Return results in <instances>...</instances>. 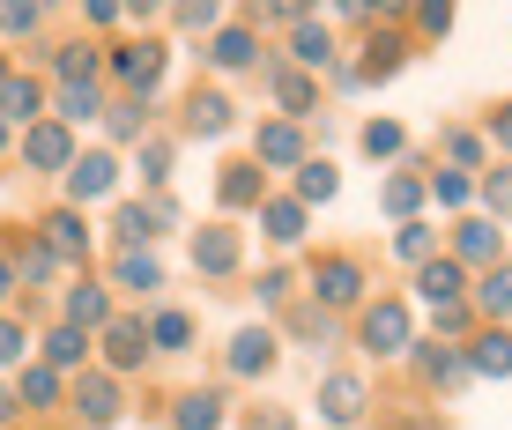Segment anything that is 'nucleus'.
Returning a JSON list of instances; mask_svg holds the SVG:
<instances>
[{
  "mask_svg": "<svg viewBox=\"0 0 512 430\" xmlns=\"http://www.w3.org/2000/svg\"><path fill=\"white\" fill-rule=\"evenodd\" d=\"M164 67H171V45H164V38H119V45H104V75L127 89L134 104H149V97H156Z\"/></svg>",
  "mask_w": 512,
  "mask_h": 430,
  "instance_id": "1",
  "label": "nucleus"
},
{
  "mask_svg": "<svg viewBox=\"0 0 512 430\" xmlns=\"http://www.w3.org/2000/svg\"><path fill=\"white\" fill-rule=\"evenodd\" d=\"M357 342L372 349V356H409V342H416V327H409V304H401V297L364 304V312H357Z\"/></svg>",
  "mask_w": 512,
  "mask_h": 430,
  "instance_id": "2",
  "label": "nucleus"
},
{
  "mask_svg": "<svg viewBox=\"0 0 512 430\" xmlns=\"http://www.w3.org/2000/svg\"><path fill=\"white\" fill-rule=\"evenodd\" d=\"M312 304H320V312H364V260L327 253L312 267Z\"/></svg>",
  "mask_w": 512,
  "mask_h": 430,
  "instance_id": "3",
  "label": "nucleus"
},
{
  "mask_svg": "<svg viewBox=\"0 0 512 430\" xmlns=\"http://www.w3.org/2000/svg\"><path fill=\"white\" fill-rule=\"evenodd\" d=\"M320 423L327 430H357L364 416H372V386H364V371H327L320 379Z\"/></svg>",
  "mask_w": 512,
  "mask_h": 430,
  "instance_id": "4",
  "label": "nucleus"
},
{
  "mask_svg": "<svg viewBox=\"0 0 512 430\" xmlns=\"http://www.w3.org/2000/svg\"><path fill=\"white\" fill-rule=\"evenodd\" d=\"M164 223H179V201H171V193H156V201H119L112 238H119V253H149Z\"/></svg>",
  "mask_w": 512,
  "mask_h": 430,
  "instance_id": "5",
  "label": "nucleus"
},
{
  "mask_svg": "<svg viewBox=\"0 0 512 430\" xmlns=\"http://www.w3.org/2000/svg\"><path fill=\"white\" fill-rule=\"evenodd\" d=\"M67 408H75V416H82V430H112L119 416H127V393H119V379H112V371H82V379H75V393H67Z\"/></svg>",
  "mask_w": 512,
  "mask_h": 430,
  "instance_id": "6",
  "label": "nucleus"
},
{
  "mask_svg": "<svg viewBox=\"0 0 512 430\" xmlns=\"http://www.w3.org/2000/svg\"><path fill=\"white\" fill-rule=\"evenodd\" d=\"M260 75H268L275 112L290 119V127H305V119H312V104H320V82H312V75H297V67H290V60H275V52L260 60Z\"/></svg>",
  "mask_w": 512,
  "mask_h": 430,
  "instance_id": "7",
  "label": "nucleus"
},
{
  "mask_svg": "<svg viewBox=\"0 0 512 430\" xmlns=\"http://www.w3.org/2000/svg\"><path fill=\"white\" fill-rule=\"evenodd\" d=\"M97 349H104V364H97V371H112V379L141 371V364H149V334H141V312H112V327L97 334Z\"/></svg>",
  "mask_w": 512,
  "mask_h": 430,
  "instance_id": "8",
  "label": "nucleus"
},
{
  "mask_svg": "<svg viewBox=\"0 0 512 430\" xmlns=\"http://www.w3.org/2000/svg\"><path fill=\"white\" fill-rule=\"evenodd\" d=\"M245 267V238L231 223H208V230H193V275H208V282H231Z\"/></svg>",
  "mask_w": 512,
  "mask_h": 430,
  "instance_id": "9",
  "label": "nucleus"
},
{
  "mask_svg": "<svg viewBox=\"0 0 512 430\" xmlns=\"http://www.w3.org/2000/svg\"><path fill=\"white\" fill-rule=\"evenodd\" d=\"M201 60L216 67V75H253V67L268 60V52H260V30H253V23H223L216 38L201 45Z\"/></svg>",
  "mask_w": 512,
  "mask_h": 430,
  "instance_id": "10",
  "label": "nucleus"
},
{
  "mask_svg": "<svg viewBox=\"0 0 512 430\" xmlns=\"http://www.w3.org/2000/svg\"><path fill=\"white\" fill-rule=\"evenodd\" d=\"M119 156L112 149H90V156H75L67 164V208H90V201H104V193H119Z\"/></svg>",
  "mask_w": 512,
  "mask_h": 430,
  "instance_id": "11",
  "label": "nucleus"
},
{
  "mask_svg": "<svg viewBox=\"0 0 512 430\" xmlns=\"http://www.w3.org/2000/svg\"><path fill=\"white\" fill-rule=\"evenodd\" d=\"M112 312H119V304H112V290H104V282H75V290H60V327L90 334V342L112 327Z\"/></svg>",
  "mask_w": 512,
  "mask_h": 430,
  "instance_id": "12",
  "label": "nucleus"
},
{
  "mask_svg": "<svg viewBox=\"0 0 512 430\" xmlns=\"http://www.w3.org/2000/svg\"><path fill=\"white\" fill-rule=\"evenodd\" d=\"M275 356H282L275 327H238V334H231V349H223V371H231V379H268Z\"/></svg>",
  "mask_w": 512,
  "mask_h": 430,
  "instance_id": "13",
  "label": "nucleus"
},
{
  "mask_svg": "<svg viewBox=\"0 0 512 430\" xmlns=\"http://www.w3.org/2000/svg\"><path fill=\"white\" fill-rule=\"evenodd\" d=\"M38 238H45V253L60 267H75V260H90V215L82 208H52V215H38Z\"/></svg>",
  "mask_w": 512,
  "mask_h": 430,
  "instance_id": "14",
  "label": "nucleus"
},
{
  "mask_svg": "<svg viewBox=\"0 0 512 430\" xmlns=\"http://www.w3.org/2000/svg\"><path fill=\"white\" fill-rule=\"evenodd\" d=\"M75 134L67 127H52V119H38V127H23V164L30 171H45V178H67V164H75Z\"/></svg>",
  "mask_w": 512,
  "mask_h": 430,
  "instance_id": "15",
  "label": "nucleus"
},
{
  "mask_svg": "<svg viewBox=\"0 0 512 430\" xmlns=\"http://www.w3.org/2000/svg\"><path fill=\"white\" fill-rule=\"evenodd\" d=\"M305 127H290V119H268V127H253V164L260 171H297L305 164Z\"/></svg>",
  "mask_w": 512,
  "mask_h": 430,
  "instance_id": "16",
  "label": "nucleus"
},
{
  "mask_svg": "<svg viewBox=\"0 0 512 430\" xmlns=\"http://www.w3.org/2000/svg\"><path fill=\"white\" fill-rule=\"evenodd\" d=\"M260 201H268V171H260L253 156L223 164V178H216V208H223V215H245V208H260Z\"/></svg>",
  "mask_w": 512,
  "mask_h": 430,
  "instance_id": "17",
  "label": "nucleus"
},
{
  "mask_svg": "<svg viewBox=\"0 0 512 430\" xmlns=\"http://www.w3.org/2000/svg\"><path fill=\"white\" fill-rule=\"evenodd\" d=\"M409 356H416V379H423V386H438V393H461V386H468V356H461V349H446V342H409Z\"/></svg>",
  "mask_w": 512,
  "mask_h": 430,
  "instance_id": "18",
  "label": "nucleus"
},
{
  "mask_svg": "<svg viewBox=\"0 0 512 430\" xmlns=\"http://www.w3.org/2000/svg\"><path fill=\"white\" fill-rule=\"evenodd\" d=\"M8 267H15V290H45V282L60 275V260L45 253L38 230H15V238H8Z\"/></svg>",
  "mask_w": 512,
  "mask_h": 430,
  "instance_id": "19",
  "label": "nucleus"
},
{
  "mask_svg": "<svg viewBox=\"0 0 512 430\" xmlns=\"http://www.w3.org/2000/svg\"><path fill=\"white\" fill-rule=\"evenodd\" d=\"M453 260L461 267H498L505 260V230L490 223V215H468V223L453 230Z\"/></svg>",
  "mask_w": 512,
  "mask_h": 430,
  "instance_id": "20",
  "label": "nucleus"
},
{
  "mask_svg": "<svg viewBox=\"0 0 512 430\" xmlns=\"http://www.w3.org/2000/svg\"><path fill=\"white\" fill-rule=\"evenodd\" d=\"M416 297L431 304V312H438V304H461V297H468V267L453 260V253L423 260V267H416Z\"/></svg>",
  "mask_w": 512,
  "mask_h": 430,
  "instance_id": "21",
  "label": "nucleus"
},
{
  "mask_svg": "<svg viewBox=\"0 0 512 430\" xmlns=\"http://www.w3.org/2000/svg\"><path fill=\"white\" fill-rule=\"evenodd\" d=\"M52 82H60V89H97V75H104V45H52Z\"/></svg>",
  "mask_w": 512,
  "mask_h": 430,
  "instance_id": "22",
  "label": "nucleus"
},
{
  "mask_svg": "<svg viewBox=\"0 0 512 430\" xmlns=\"http://www.w3.org/2000/svg\"><path fill=\"white\" fill-rule=\"evenodd\" d=\"M238 127V104L223 97V89H193L186 97V134H201V141H223Z\"/></svg>",
  "mask_w": 512,
  "mask_h": 430,
  "instance_id": "23",
  "label": "nucleus"
},
{
  "mask_svg": "<svg viewBox=\"0 0 512 430\" xmlns=\"http://www.w3.org/2000/svg\"><path fill=\"white\" fill-rule=\"evenodd\" d=\"M90 334H75V327H52L45 342H38V364L45 371H60V379H82V371H90Z\"/></svg>",
  "mask_w": 512,
  "mask_h": 430,
  "instance_id": "24",
  "label": "nucleus"
},
{
  "mask_svg": "<svg viewBox=\"0 0 512 430\" xmlns=\"http://www.w3.org/2000/svg\"><path fill=\"white\" fill-rule=\"evenodd\" d=\"M141 334H149V356H186L193 349V319L179 312V304H149Z\"/></svg>",
  "mask_w": 512,
  "mask_h": 430,
  "instance_id": "25",
  "label": "nucleus"
},
{
  "mask_svg": "<svg viewBox=\"0 0 512 430\" xmlns=\"http://www.w3.org/2000/svg\"><path fill=\"white\" fill-rule=\"evenodd\" d=\"M0 119H8L15 134L38 127V119H45V82L38 75H8V82H0Z\"/></svg>",
  "mask_w": 512,
  "mask_h": 430,
  "instance_id": "26",
  "label": "nucleus"
},
{
  "mask_svg": "<svg viewBox=\"0 0 512 430\" xmlns=\"http://www.w3.org/2000/svg\"><path fill=\"white\" fill-rule=\"evenodd\" d=\"M223 423H231V401H223L216 386L179 393V401H171V430H223Z\"/></svg>",
  "mask_w": 512,
  "mask_h": 430,
  "instance_id": "27",
  "label": "nucleus"
},
{
  "mask_svg": "<svg viewBox=\"0 0 512 430\" xmlns=\"http://www.w3.org/2000/svg\"><path fill=\"white\" fill-rule=\"evenodd\" d=\"M468 304H475V319H490V327H505V319H512V260L483 267V282H475V290H468Z\"/></svg>",
  "mask_w": 512,
  "mask_h": 430,
  "instance_id": "28",
  "label": "nucleus"
},
{
  "mask_svg": "<svg viewBox=\"0 0 512 430\" xmlns=\"http://www.w3.org/2000/svg\"><path fill=\"white\" fill-rule=\"evenodd\" d=\"M253 215H260V238H268L275 253H297V245H305V208L297 201H260Z\"/></svg>",
  "mask_w": 512,
  "mask_h": 430,
  "instance_id": "29",
  "label": "nucleus"
},
{
  "mask_svg": "<svg viewBox=\"0 0 512 430\" xmlns=\"http://www.w3.org/2000/svg\"><path fill=\"white\" fill-rule=\"evenodd\" d=\"M290 67H297V75H320V67H334V38H327L320 15H305V23L290 30Z\"/></svg>",
  "mask_w": 512,
  "mask_h": 430,
  "instance_id": "30",
  "label": "nucleus"
},
{
  "mask_svg": "<svg viewBox=\"0 0 512 430\" xmlns=\"http://www.w3.org/2000/svg\"><path fill=\"white\" fill-rule=\"evenodd\" d=\"M15 408H67V379L30 356V364L15 371Z\"/></svg>",
  "mask_w": 512,
  "mask_h": 430,
  "instance_id": "31",
  "label": "nucleus"
},
{
  "mask_svg": "<svg viewBox=\"0 0 512 430\" xmlns=\"http://www.w3.org/2000/svg\"><path fill=\"white\" fill-rule=\"evenodd\" d=\"M468 379H512V327H483V334H475Z\"/></svg>",
  "mask_w": 512,
  "mask_h": 430,
  "instance_id": "32",
  "label": "nucleus"
},
{
  "mask_svg": "<svg viewBox=\"0 0 512 430\" xmlns=\"http://www.w3.org/2000/svg\"><path fill=\"white\" fill-rule=\"evenodd\" d=\"M282 334H290L297 349H334V312H320V304H290V312H282Z\"/></svg>",
  "mask_w": 512,
  "mask_h": 430,
  "instance_id": "33",
  "label": "nucleus"
},
{
  "mask_svg": "<svg viewBox=\"0 0 512 430\" xmlns=\"http://www.w3.org/2000/svg\"><path fill=\"white\" fill-rule=\"evenodd\" d=\"M423 201H431V193H423V171H416V164H409V171H394V178L379 186V208L394 215V223H416V208H423Z\"/></svg>",
  "mask_w": 512,
  "mask_h": 430,
  "instance_id": "34",
  "label": "nucleus"
},
{
  "mask_svg": "<svg viewBox=\"0 0 512 430\" xmlns=\"http://www.w3.org/2000/svg\"><path fill=\"white\" fill-rule=\"evenodd\" d=\"M112 290L156 297V290H164V267H156V253H112Z\"/></svg>",
  "mask_w": 512,
  "mask_h": 430,
  "instance_id": "35",
  "label": "nucleus"
},
{
  "mask_svg": "<svg viewBox=\"0 0 512 430\" xmlns=\"http://www.w3.org/2000/svg\"><path fill=\"white\" fill-rule=\"evenodd\" d=\"M409 52H416L409 38H372V45H364V60L349 67V75H357V89H364V82H386V75H401V60H409Z\"/></svg>",
  "mask_w": 512,
  "mask_h": 430,
  "instance_id": "36",
  "label": "nucleus"
},
{
  "mask_svg": "<svg viewBox=\"0 0 512 430\" xmlns=\"http://www.w3.org/2000/svg\"><path fill=\"white\" fill-rule=\"evenodd\" d=\"M45 104H52L45 119H52V127H67V134H75L82 119H104V89H52Z\"/></svg>",
  "mask_w": 512,
  "mask_h": 430,
  "instance_id": "37",
  "label": "nucleus"
},
{
  "mask_svg": "<svg viewBox=\"0 0 512 430\" xmlns=\"http://www.w3.org/2000/svg\"><path fill=\"white\" fill-rule=\"evenodd\" d=\"M334 193H342V171H334L327 156H305V164H297V193H290V201L312 208V201H334Z\"/></svg>",
  "mask_w": 512,
  "mask_h": 430,
  "instance_id": "38",
  "label": "nucleus"
},
{
  "mask_svg": "<svg viewBox=\"0 0 512 430\" xmlns=\"http://www.w3.org/2000/svg\"><path fill=\"white\" fill-rule=\"evenodd\" d=\"M134 171H141V186H149V193H164V178H171V141H164V134H141Z\"/></svg>",
  "mask_w": 512,
  "mask_h": 430,
  "instance_id": "39",
  "label": "nucleus"
},
{
  "mask_svg": "<svg viewBox=\"0 0 512 430\" xmlns=\"http://www.w3.org/2000/svg\"><path fill=\"white\" fill-rule=\"evenodd\" d=\"M104 134H112V141H141V134H149V104H134V97L104 104Z\"/></svg>",
  "mask_w": 512,
  "mask_h": 430,
  "instance_id": "40",
  "label": "nucleus"
},
{
  "mask_svg": "<svg viewBox=\"0 0 512 430\" xmlns=\"http://www.w3.org/2000/svg\"><path fill=\"white\" fill-rule=\"evenodd\" d=\"M423 193H431L438 208H468L475 201V178L468 171H423Z\"/></svg>",
  "mask_w": 512,
  "mask_h": 430,
  "instance_id": "41",
  "label": "nucleus"
},
{
  "mask_svg": "<svg viewBox=\"0 0 512 430\" xmlns=\"http://www.w3.org/2000/svg\"><path fill=\"white\" fill-rule=\"evenodd\" d=\"M394 253L409 260V267L438 260V230H431V223H401V230H394Z\"/></svg>",
  "mask_w": 512,
  "mask_h": 430,
  "instance_id": "42",
  "label": "nucleus"
},
{
  "mask_svg": "<svg viewBox=\"0 0 512 430\" xmlns=\"http://www.w3.org/2000/svg\"><path fill=\"white\" fill-rule=\"evenodd\" d=\"M23 364H30V334L15 312H0V371H23Z\"/></svg>",
  "mask_w": 512,
  "mask_h": 430,
  "instance_id": "43",
  "label": "nucleus"
},
{
  "mask_svg": "<svg viewBox=\"0 0 512 430\" xmlns=\"http://www.w3.org/2000/svg\"><path fill=\"white\" fill-rule=\"evenodd\" d=\"M475 193H483L490 223H512V164L505 171H483V186H475Z\"/></svg>",
  "mask_w": 512,
  "mask_h": 430,
  "instance_id": "44",
  "label": "nucleus"
},
{
  "mask_svg": "<svg viewBox=\"0 0 512 430\" xmlns=\"http://www.w3.org/2000/svg\"><path fill=\"white\" fill-rule=\"evenodd\" d=\"M38 30H45V8H38V0H23V8L8 0V8H0V38H38Z\"/></svg>",
  "mask_w": 512,
  "mask_h": 430,
  "instance_id": "45",
  "label": "nucleus"
},
{
  "mask_svg": "<svg viewBox=\"0 0 512 430\" xmlns=\"http://www.w3.org/2000/svg\"><path fill=\"white\" fill-rule=\"evenodd\" d=\"M260 304H268V312H290L297 304V275L290 267H268V275H260Z\"/></svg>",
  "mask_w": 512,
  "mask_h": 430,
  "instance_id": "46",
  "label": "nucleus"
},
{
  "mask_svg": "<svg viewBox=\"0 0 512 430\" xmlns=\"http://www.w3.org/2000/svg\"><path fill=\"white\" fill-rule=\"evenodd\" d=\"M357 141H364V156H401V149H409V134H401L394 119H372V127H364Z\"/></svg>",
  "mask_w": 512,
  "mask_h": 430,
  "instance_id": "47",
  "label": "nucleus"
},
{
  "mask_svg": "<svg viewBox=\"0 0 512 430\" xmlns=\"http://www.w3.org/2000/svg\"><path fill=\"white\" fill-rule=\"evenodd\" d=\"M171 23H179V30H201V38H216V30H223V8H216V0H193V8H171Z\"/></svg>",
  "mask_w": 512,
  "mask_h": 430,
  "instance_id": "48",
  "label": "nucleus"
},
{
  "mask_svg": "<svg viewBox=\"0 0 512 430\" xmlns=\"http://www.w3.org/2000/svg\"><path fill=\"white\" fill-rule=\"evenodd\" d=\"M446 156H453V171H475L483 164V141H475L468 127H446Z\"/></svg>",
  "mask_w": 512,
  "mask_h": 430,
  "instance_id": "49",
  "label": "nucleus"
},
{
  "mask_svg": "<svg viewBox=\"0 0 512 430\" xmlns=\"http://www.w3.org/2000/svg\"><path fill=\"white\" fill-rule=\"evenodd\" d=\"M431 319H438V334H446V342H461V334L475 327V304H468V297H461V304H438Z\"/></svg>",
  "mask_w": 512,
  "mask_h": 430,
  "instance_id": "50",
  "label": "nucleus"
},
{
  "mask_svg": "<svg viewBox=\"0 0 512 430\" xmlns=\"http://www.w3.org/2000/svg\"><path fill=\"white\" fill-rule=\"evenodd\" d=\"M82 23H90V30H119V23H134V8H112V0H90V8H82Z\"/></svg>",
  "mask_w": 512,
  "mask_h": 430,
  "instance_id": "51",
  "label": "nucleus"
},
{
  "mask_svg": "<svg viewBox=\"0 0 512 430\" xmlns=\"http://www.w3.org/2000/svg\"><path fill=\"white\" fill-rule=\"evenodd\" d=\"M409 23L423 30V38H446V30H453V8H438V0H431V8H409Z\"/></svg>",
  "mask_w": 512,
  "mask_h": 430,
  "instance_id": "52",
  "label": "nucleus"
},
{
  "mask_svg": "<svg viewBox=\"0 0 512 430\" xmlns=\"http://www.w3.org/2000/svg\"><path fill=\"white\" fill-rule=\"evenodd\" d=\"M245 430H297V423H290V408H253Z\"/></svg>",
  "mask_w": 512,
  "mask_h": 430,
  "instance_id": "53",
  "label": "nucleus"
},
{
  "mask_svg": "<svg viewBox=\"0 0 512 430\" xmlns=\"http://www.w3.org/2000/svg\"><path fill=\"white\" fill-rule=\"evenodd\" d=\"M490 141L512 156V104H498V112H490Z\"/></svg>",
  "mask_w": 512,
  "mask_h": 430,
  "instance_id": "54",
  "label": "nucleus"
},
{
  "mask_svg": "<svg viewBox=\"0 0 512 430\" xmlns=\"http://www.w3.org/2000/svg\"><path fill=\"white\" fill-rule=\"evenodd\" d=\"M15 297V267H8V245H0V304Z\"/></svg>",
  "mask_w": 512,
  "mask_h": 430,
  "instance_id": "55",
  "label": "nucleus"
},
{
  "mask_svg": "<svg viewBox=\"0 0 512 430\" xmlns=\"http://www.w3.org/2000/svg\"><path fill=\"white\" fill-rule=\"evenodd\" d=\"M15 416H23V408H15V386H0V430H8Z\"/></svg>",
  "mask_w": 512,
  "mask_h": 430,
  "instance_id": "56",
  "label": "nucleus"
},
{
  "mask_svg": "<svg viewBox=\"0 0 512 430\" xmlns=\"http://www.w3.org/2000/svg\"><path fill=\"white\" fill-rule=\"evenodd\" d=\"M386 430H438V423H431V416H394Z\"/></svg>",
  "mask_w": 512,
  "mask_h": 430,
  "instance_id": "57",
  "label": "nucleus"
},
{
  "mask_svg": "<svg viewBox=\"0 0 512 430\" xmlns=\"http://www.w3.org/2000/svg\"><path fill=\"white\" fill-rule=\"evenodd\" d=\"M15 149V127H8V119H0V156H8Z\"/></svg>",
  "mask_w": 512,
  "mask_h": 430,
  "instance_id": "58",
  "label": "nucleus"
},
{
  "mask_svg": "<svg viewBox=\"0 0 512 430\" xmlns=\"http://www.w3.org/2000/svg\"><path fill=\"white\" fill-rule=\"evenodd\" d=\"M8 75H15V60H8V52H0V82H8Z\"/></svg>",
  "mask_w": 512,
  "mask_h": 430,
  "instance_id": "59",
  "label": "nucleus"
}]
</instances>
